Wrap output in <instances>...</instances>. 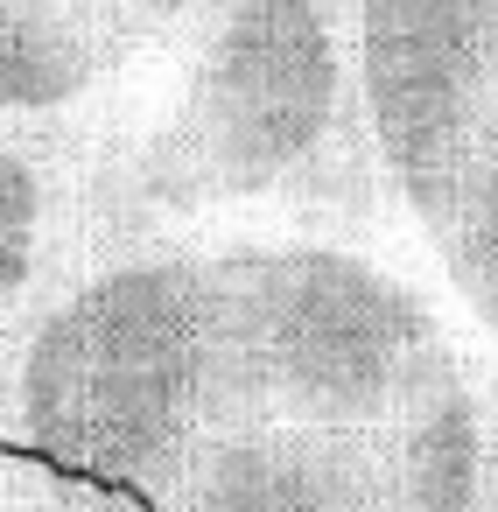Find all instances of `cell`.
Here are the masks:
<instances>
[{
	"instance_id": "1",
	"label": "cell",
	"mask_w": 498,
	"mask_h": 512,
	"mask_svg": "<svg viewBox=\"0 0 498 512\" xmlns=\"http://www.w3.org/2000/svg\"><path fill=\"white\" fill-rule=\"evenodd\" d=\"M92 120V267L274 211L344 239L393 197L358 85V0H204Z\"/></svg>"
},
{
	"instance_id": "2",
	"label": "cell",
	"mask_w": 498,
	"mask_h": 512,
	"mask_svg": "<svg viewBox=\"0 0 498 512\" xmlns=\"http://www.w3.org/2000/svg\"><path fill=\"white\" fill-rule=\"evenodd\" d=\"M246 421L211 246H141L64 281L15 330V449L50 477L155 498Z\"/></svg>"
},
{
	"instance_id": "3",
	"label": "cell",
	"mask_w": 498,
	"mask_h": 512,
	"mask_svg": "<svg viewBox=\"0 0 498 512\" xmlns=\"http://www.w3.org/2000/svg\"><path fill=\"white\" fill-rule=\"evenodd\" d=\"M246 421L379 428L428 400L463 351L435 302L351 239H218Z\"/></svg>"
},
{
	"instance_id": "4",
	"label": "cell",
	"mask_w": 498,
	"mask_h": 512,
	"mask_svg": "<svg viewBox=\"0 0 498 512\" xmlns=\"http://www.w3.org/2000/svg\"><path fill=\"white\" fill-rule=\"evenodd\" d=\"M358 85L393 197L428 225L498 113V0H358Z\"/></svg>"
},
{
	"instance_id": "5",
	"label": "cell",
	"mask_w": 498,
	"mask_h": 512,
	"mask_svg": "<svg viewBox=\"0 0 498 512\" xmlns=\"http://www.w3.org/2000/svg\"><path fill=\"white\" fill-rule=\"evenodd\" d=\"M379 428L232 421L183 456L155 512H372Z\"/></svg>"
},
{
	"instance_id": "6",
	"label": "cell",
	"mask_w": 498,
	"mask_h": 512,
	"mask_svg": "<svg viewBox=\"0 0 498 512\" xmlns=\"http://www.w3.org/2000/svg\"><path fill=\"white\" fill-rule=\"evenodd\" d=\"M92 267V127H0V323Z\"/></svg>"
},
{
	"instance_id": "7",
	"label": "cell",
	"mask_w": 498,
	"mask_h": 512,
	"mask_svg": "<svg viewBox=\"0 0 498 512\" xmlns=\"http://www.w3.org/2000/svg\"><path fill=\"white\" fill-rule=\"evenodd\" d=\"M120 71L99 0H0V127H92Z\"/></svg>"
},
{
	"instance_id": "8",
	"label": "cell",
	"mask_w": 498,
	"mask_h": 512,
	"mask_svg": "<svg viewBox=\"0 0 498 512\" xmlns=\"http://www.w3.org/2000/svg\"><path fill=\"white\" fill-rule=\"evenodd\" d=\"M491 456V379L463 358L428 400L379 428L372 512H477Z\"/></svg>"
},
{
	"instance_id": "9",
	"label": "cell",
	"mask_w": 498,
	"mask_h": 512,
	"mask_svg": "<svg viewBox=\"0 0 498 512\" xmlns=\"http://www.w3.org/2000/svg\"><path fill=\"white\" fill-rule=\"evenodd\" d=\"M428 239H435L456 295L470 302V316L498 337V113L463 148V162L428 218Z\"/></svg>"
},
{
	"instance_id": "10",
	"label": "cell",
	"mask_w": 498,
	"mask_h": 512,
	"mask_svg": "<svg viewBox=\"0 0 498 512\" xmlns=\"http://www.w3.org/2000/svg\"><path fill=\"white\" fill-rule=\"evenodd\" d=\"M36 512H155V498L120 491V484H92V477H50V470H36Z\"/></svg>"
},
{
	"instance_id": "11",
	"label": "cell",
	"mask_w": 498,
	"mask_h": 512,
	"mask_svg": "<svg viewBox=\"0 0 498 512\" xmlns=\"http://www.w3.org/2000/svg\"><path fill=\"white\" fill-rule=\"evenodd\" d=\"M106 8V22L120 29V43H127V57H141L148 43H162L169 29H183L204 0H99Z\"/></svg>"
},
{
	"instance_id": "12",
	"label": "cell",
	"mask_w": 498,
	"mask_h": 512,
	"mask_svg": "<svg viewBox=\"0 0 498 512\" xmlns=\"http://www.w3.org/2000/svg\"><path fill=\"white\" fill-rule=\"evenodd\" d=\"M29 456L15 449V330L0 323V498H8L15 484H29Z\"/></svg>"
},
{
	"instance_id": "13",
	"label": "cell",
	"mask_w": 498,
	"mask_h": 512,
	"mask_svg": "<svg viewBox=\"0 0 498 512\" xmlns=\"http://www.w3.org/2000/svg\"><path fill=\"white\" fill-rule=\"evenodd\" d=\"M477 512H498V379H491V456H484V505Z\"/></svg>"
}]
</instances>
